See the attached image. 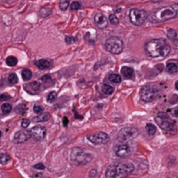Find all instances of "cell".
I'll return each instance as SVG.
<instances>
[{"instance_id":"cell-26","label":"cell","mask_w":178,"mask_h":178,"mask_svg":"<svg viewBox=\"0 0 178 178\" xmlns=\"http://www.w3.org/2000/svg\"><path fill=\"white\" fill-rule=\"evenodd\" d=\"M10 160V157L7 154H4V153H2L0 154V164L2 165H5L8 164V162Z\"/></svg>"},{"instance_id":"cell-3","label":"cell","mask_w":178,"mask_h":178,"mask_svg":"<svg viewBox=\"0 0 178 178\" xmlns=\"http://www.w3.org/2000/svg\"><path fill=\"white\" fill-rule=\"evenodd\" d=\"M134 165L130 163H117L110 165L105 172L106 178H124L134 171Z\"/></svg>"},{"instance_id":"cell-24","label":"cell","mask_w":178,"mask_h":178,"mask_svg":"<svg viewBox=\"0 0 178 178\" xmlns=\"http://www.w3.org/2000/svg\"><path fill=\"white\" fill-rule=\"evenodd\" d=\"M102 90H103V93H104L105 95H110L114 92V88L109 84H104L102 87Z\"/></svg>"},{"instance_id":"cell-33","label":"cell","mask_w":178,"mask_h":178,"mask_svg":"<svg viewBox=\"0 0 178 178\" xmlns=\"http://www.w3.org/2000/svg\"><path fill=\"white\" fill-rule=\"evenodd\" d=\"M110 22L112 23V24H114V25H117V24H118L119 23V19H118V17L115 15V14H111V15H110Z\"/></svg>"},{"instance_id":"cell-13","label":"cell","mask_w":178,"mask_h":178,"mask_svg":"<svg viewBox=\"0 0 178 178\" xmlns=\"http://www.w3.org/2000/svg\"><path fill=\"white\" fill-rule=\"evenodd\" d=\"M31 137L30 136V132L28 130H20L18 132H17L14 136V141L17 144H22V143H25L26 141H28L30 138Z\"/></svg>"},{"instance_id":"cell-9","label":"cell","mask_w":178,"mask_h":178,"mask_svg":"<svg viewBox=\"0 0 178 178\" xmlns=\"http://www.w3.org/2000/svg\"><path fill=\"white\" fill-rule=\"evenodd\" d=\"M148 18V14L144 10L132 9L130 11V22L137 26L142 25Z\"/></svg>"},{"instance_id":"cell-2","label":"cell","mask_w":178,"mask_h":178,"mask_svg":"<svg viewBox=\"0 0 178 178\" xmlns=\"http://www.w3.org/2000/svg\"><path fill=\"white\" fill-rule=\"evenodd\" d=\"M175 17H178V3L164 6L156 10L151 13L149 19L151 23H157L173 19Z\"/></svg>"},{"instance_id":"cell-42","label":"cell","mask_w":178,"mask_h":178,"mask_svg":"<svg viewBox=\"0 0 178 178\" xmlns=\"http://www.w3.org/2000/svg\"><path fill=\"white\" fill-rule=\"evenodd\" d=\"M63 126H64V127H67V125H68V123H69V120H68V118H67L66 117H64L63 118Z\"/></svg>"},{"instance_id":"cell-39","label":"cell","mask_w":178,"mask_h":178,"mask_svg":"<svg viewBox=\"0 0 178 178\" xmlns=\"http://www.w3.org/2000/svg\"><path fill=\"white\" fill-rule=\"evenodd\" d=\"M41 80H42L43 83H47V82H49V81H51V77H50V75H44L43 77H41Z\"/></svg>"},{"instance_id":"cell-23","label":"cell","mask_w":178,"mask_h":178,"mask_svg":"<svg viewBox=\"0 0 178 178\" xmlns=\"http://www.w3.org/2000/svg\"><path fill=\"white\" fill-rule=\"evenodd\" d=\"M50 14H51V9H50L49 7H43L39 10V15L42 17H46L50 16Z\"/></svg>"},{"instance_id":"cell-7","label":"cell","mask_w":178,"mask_h":178,"mask_svg":"<svg viewBox=\"0 0 178 178\" xmlns=\"http://www.w3.org/2000/svg\"><path fill=\"white\" fill-rule=\"evenodd\" d=\"M138 135V130L133 127H126L122 129L117 137V143L129 144L130 141L135 139Z\"/></svg>"},{"instance_id":"cell-40","label":"cell","mask_w":178,"mask_h":178,"mask_svg":"<svg viewBox=\"0 0 178 178\" xmlns=\"http://www.w3.org/2000/svg\"><path fill=\"white\" fill-rule=\"evenodd\" d=\"M34 169H36V170H44L45 169V166L43 164H36V165H34Z\"/></svg>"},{"instance_id":"cell-5","label":"cell","mask_w":178,"mask_h":178,"mask_svg":"<svg viewBox=\"0 0 178 178\" xmlns=\"http://www.w3.org/2000/svg\"><path fill=\"white\" fill-rule=\"evenodd\" d=\"M93 157L90 152L85 151L83 149L76 147L71 150L70 160L76 165H85L91 162Z\"/></svg>"},{"instance_id":"cell-45","label":"cell","mask_w":178,"mask_h":178,"mask_svg":"<svg viewBox=\"0 0 178 178\" xmlns=\"http://www.w3.org/2000/svg\"><path fill=\"white\" fill-rule=\"evenodd\" d=\"M120 11H121V9H120V8L117 9H117L115 10V12H120Z\"/></svg>"},{"instance_id":"cell-38","label":"cell","mask_w":178,"mask_h":178,"mask_svg":"<svg viewBox=\"0 0 178 178\" xmlns=\"http://www.w3.org/2000/svg\"><path fill=\"white\" fill-rule=\"evenodd\" d=\"M10 99V97L7 94H1L0 95V102H4Z\"/></svg>"},{"instance_id":"cell-34","label":"cell","mask_w":178,"mask_h":178,"mask_svg":"<svg viewBox=\"0 0 178 178\" xmlns=\"http://www.w3.org/2000/svg\"><path fill=\"white\" fill-rule=\"evenodd\" d=\"M81 8V3L77 1H74L71 5H70V10H77Z\"/></svg>"},{"instance_id":"cell-17","label":"cell","mask_w":178,"mask_h":178,"mask_svg":"<svg viewBox=\"0 0 178 178\" xmlns=\"http://www.w3.org/2000/svg\"><path fill=\"white\" fill-rule=\"evenodd\" d=\"M30 90H31L30 93H37V91H39L40 90V83H37V81H34L29 84H27L25 86V90L26 91H29Z\"/></svg>"},{"instance_id":"cell-46","label":"cell","mask_w":178,"mask_h":178,"mask_svg":"<svg viewBox=\"0 0 178 178\" xmlns=\"http://www.w3.org/2000/svg\"><path fill=\"white\" fill-rule=\"evenodd\" d=\"M176 89L178 90V82H177V83H176Z\"/></svg>"},{"instance_id":"cell-16","label":"cell","mask_w":178,"mask_h":178,"mask_svg":"<svg viewBox=\"0 0 178 178\" xmlns=\"http://www.w3.org/2000/svg\"><path fill=\"white\" fill-rule=\"evenodd\" d=\"M35 65L38 68V69H41V70H46L48 68L50 67L51 63L49 60H46V59H41V60H38V61H36L35 62Z\"/></svg>"},{"instance_id":"cell-44","label":"cell","mask_w":178,"mask_h":178,"mask_svg":"<svg viewBox=\"0 0 178 178\" xmlns=\"http://www.w3.org/2000/svg\"><path fill=\"white\" fill-rule=\"evenodd\" d=\"M172 42H173L174 45H177H177H178V40H177V39H175V40H173Z\"/></svg>"},{"instance_id":"cell-25","label":"cell","mask_w":178,"mask_h":178,"mask_svg":"<svg viewBox=\"0 0 178 178\" xmlns=\"http://www.w3.org/2000/svg\"><path fill=\"white\" fill-rule=\"evenodd\" d=\"M6 63L8 66L13 67L17 63V57H15L13 56H10L6 58Z\"/></svg>"},{"instance_id":"cell-32","label":"cell","mask_w":178,"mask_h":178,"mask_svg":"<svg viewBox=\"0 0 178 178\" xmlns=\"http://www.w3.org/2000/svg\"><path fill=\"white\" fill-rule=\"evenodd\" d=\"M167 36H168V37H169L171 41H173V40H175L176 37H177V32H176L175 30H173V29H170V30H168Z\"/></svg>"},{"instance_id":"cell-21","label":"cell","mask_w":178,"mask_h":178,"mask_svg":"<svg viewBox=\"0 0 178 178\" xmlns=\"http://www.w3.org/2000/svg\"><path fill=\"white\" fill-rule=\"evenodd\" d=\"M167 71L170 74H174V73H177L178 70L177 65L174 63H167Z\"/></svg>"},{"instance_id":"cell-12","label":"cell","mask_w":178,"mask_h":178,"mask_svg":"<svg viewBox=\"0 0 178 178\" xmlns=\"http://www.w3.org/2000/svg\"><path fill=\"white\" fill-rule=\"evenodd\" d=\"M30 136L37 141H42L46 136V129L43 126L37 125L34 126L30 130Z\"/></svg>"},{"instance_id":"cell-43","label":"cell","mask_w":178,"mask_h":178,"mask_svg":"<svg viewBox=\"0 0 178 178\" xmlns=\"http://www.w3.org/2000/svg\"><path fill=\"white\" fill-rule=\"evenodd\" d=\"M42 177H43L42 173H35L33 175V178H42Z\"/></svg>"},{"instance_id":"cell-27","label":"cell","mask_w":178,"mask_h":178,"mask_svg":"<svg viewBox=\"0 0 178 178\" xmlns=\"http://www.w3.org/2000/svg\"><path fill=\"white\" fill-rule=\"evenodd\" d=\"M26 110H27V107H26V105H25V104H23V103H22V104L17 105V106L16 107V109H15L16 113L20 114V115L24 114V113L26 112Z\"/></svg>"},{"instance_id":"cell-4","label":"cell","mask_w":178,"mask_h":178,"mask_svg":"<svg viewBox=\"0 0 178 178\" xmlns=\"http://www.w3.org/2000/svg\"><path fill=\"white\" fill-rule=\"evenodd\" d=\"M156 123L158 124V126L164 130L166 132H169L171 135L177 134V129L176 125V122L172 120L166 113L164 112H160L155 118Z\"/></svg>"},{"instance_id":"cell-35","label":"cell","mask_w":178,"mask_h":178,"mask_svg":"<svg viewBox=\"0 0 178 178\" xmlns=\"http://www.w3.org/2000/svg\"><path fill=\"white\" fill-rule=\"evenodd\" d=\"M33 110H34V112L37 113V114H41V113H43V107L40 106V105H35L34 108H33Z\"/></svg>"},{"instance_id":"cell-31","label":"cell","mask_w":178,"mask_h":178,"mask_svg":"<svg viewBox=\"0 0 178 178\" xmlns=\"http://www.w3.org/2000/svg\"><path fill=\"white\" fill-rule=\"evenodd\" d=\"M57 93L55 91H51L49 93V95L47 97V101L49 103H54V101H56V99H57Z\"/></svg>"},{"instance_id":"cell-6","label":"cell","mask_w":178,"mask_h":178,"mask_svg":"<svg viewBox=\"0 0 178 178\" xmlns=\"http://www.w3.org/2000/svg\"><path fill=\"white\" fill-rule=\"evenodd\" d=\"M123 41L119 37H111L105 42V49L112 54H120L123 50Z\"/></svg>"},{"instance_id":"cell-20","label":"cell","mask_w":178,"mask_h":178,"mask_svg":"<svg viewBox=\"0 0 178 178\" xmlns=\"http://www.w3.org/2000/svg\"><path fill=\"white\" fill-rule=\"evenodd\" d=\"M109 80H110L111 83H121V81H122V77H121L120 75L116 74V73H113V74H110V75L109 76Z\"/></svg>"},{"instance_id":"cell-28","label":"cell","mask_w":178,"mask_h":178,"mask_svg":"<svg viewBox=\"0 0 178 178\" xmlns=\"http://www.w3.org/2000/svg\"><path fill=\"white\" fill-rule=\"evenodd\" d=\"M18 81V78H17V76L15 74V73H11L9 75L8 77V82L10 83V84H15L17 83Z\"/></svg>"},{"instance_id":"cell-8","label":"cell","mask_w":178,"mask_h":178,"mask_svg":"<svg viewBox=\"0 0 178 178\" xmlns=\"http://www.w3.org/2000/svg\"><path fill=\"white\" fill-rule=\"evenodd\" d=\"M158 95V90L153 84H146L144 85L140 91L141 99L144 102H152L154 101Z\"/></svg>"},{"instance_id":"cell-36","label":"cell","mask_w":178,"mask_h":178,"mask_svg":"<svg viewBox=\"0 0 178 178\" xmlns=\"http://www.w3.org/2000/svg\"><path fill=\"white\" fill-rule=\"evenodd\" d=\"M76 40H77V38L74 37H71V36H68L65 37V42L67 43H73L74 42H76Z\"/></svg>"},{"instance_id":"cell-19","label":"cell","mask_w":178,"mask_h":178,"mask_svg":"<svg viewBox=\"0 0 178 178\" xmlns=\"http://www.w3.org/2000/svg\"><path fill=\"white\" fill-rule=\"evenodd\" d=\"M145 130L147 132V134L149 136H154L157 132V127L151 123H147L146 126H145Z\"/></svg>"},{"instance_id":"cell-30","label":"cell","mask_w":178,"mask_h":178,"mask_svg":"<svg viewBox=\"0 0 178 178\" xmlns=\"http://www.w3.org/2000/svg\"><path fill=\"white\" fill-rule=\"evenodd\" d=\"M70 1L69 0H60L59 2V7L62 10H66L69 7Z\"/></svg>"},{"instance_id":"cell-41","label":"cell","mask_w":178,"mask_h":178,"mask_svg":"<svg viewBox=\"0 0 178 178\" xmlns=\"http://www.w3.org/2000/svg\"><path fill=\"white\" fill-rule=\"evenodd\" d=\"M171 114H172V116H173V117H178V106L171 110Z\"/></svg>"},{"instance_id":"cell-10","label":"cell","mask_w":178,"mask_h":178,"mask_svg":"<svg viewBox=\"0 0 178 178\" xmlns=\"http://www.w3.org/2000/svg\"><path fill=\"white\" fill-rule=\"evenodd\" d=\"M115 155L120 158H126L131 154V148L129 144L117 143L113 148Z\"/></svg>"},{"instance_id":"cell-18","label":"cell","mask_w":178,"mask_h":178,"mask_svg":"<svg viewBox=\"0 0 178 178\" xmlns=\"http://www.w3.org/2000/svg\"><path fill=\"white\" fill-rule=\"evenodd\" d=\"M50 113L44 112V113H41L39 116L33 117V122H37V123H42V122H46L50 119Z\"/></svg>"},{"instance_id":"cell-22","label":"cell","mask_w":178,"mask_h":178,"mask_svg":"<svg viewBox=\"0 0 178 178\" xmlns=\"http://www.w3.org/2000/svg\"><path fill=\"white\" fill-rule=\"evenodd\" d=\"M22 77L24 81H29L32 77V73L29 69H24L22 71Z\"/></svg>"},{"instance_id":"cell-11","label":"cell","mask_w":178,"mask_h":178,"mask_svg":"<svg viewBox=\"0 0 178 178\" xmlns=\"http://www.w3.org/2000/svg\"><path fill=\"white\" fill-rule=\"evenodd\" d=\"M87 138L90 143L96 145L105 144L110 141L109 135L104 132H97V133L90 134L87 137Z\"/></svg>"},{"instance_id":"cell-29","label":"cell","mask_w":178,"mask_h":178,"mask_svg":"<svg viewBox=\"0 0 178 178\" xmlns=\"http://www.w3.org/2000/svg\"><path fill=\"white\" fill-rule=\"evenodd\" d=\"M11 109H12V107L10 103H3L1 106V110H2L3 114H9L11 111Z\"/></svg>"},{"instance_id":"cell-37","label":"cell","mask_w":178,"mask_h":178,"mask_svg":"<svg viewBox=\"0 0 178 178\" xmlns=\"http://www.w3.org/2000/svg\"><path fill=\"white\" fill-rule=\"evenodd\" d=\"M30 120H29V119H27V118H25V119H23V120H22L21 125H22V127H23V128H24V129H25V128H27V127L30 125Z\"/></svg>"},{"instance_id":"cell-15","label":"cell","mask_w":178,"mask_h":178,"mask_svg":"<svg viewBox=\"0 0 178 178\" xmlns=\"http://www.w3.org/2000/svg\"><path fill=\"white\" fill-rule=\"evenodd\" d=\"M121 73L123 76L124 78L127 79H130L133 77L134 75V70L130 67H127V66H123L121 70Z\"/></svg>"},{"instance_id":"cell-14","label":"cell","mask_w":178,"mask_h":178,"mask_svg":"<svg viewBox=\"0 0 178 178\" xmlns=\"http://www.w3.org/2000/svg\"><path fill=\"white\" fill-rule=\"evenodd\" d=\"M94 21L96 25L100 29H104L108 25V20L106 17L102 13H97L94 17Z\"/></svg>"},{"instance_id":"cell-1","label":"cell","mask_w":178,"mask_h":178,"mask_svg":"<svg viewBox=\"0 0 178 178\" xmlns=\"http://www.w3.org/2000/svg\"><path fill=\"white\" fill-rule=\"evenodd\" d=\"M145 51L151 57H166L170 52V47L164 38H157L146 43Z\"/></svg>"},{"instance_id":"cell-47","label":"cell","mask_w":178,"mask_h":178,"mask_svg":"<svg viewBox=\"0 0 178 178\" xmlns=\"http://www.w3.org/2000/svg\"><path fill=\"white\" fill-rule=\"evenodd\" d=\"M1 136H2V133H1V131H0V137H1Z\"/></svg>"}]
</instances>
